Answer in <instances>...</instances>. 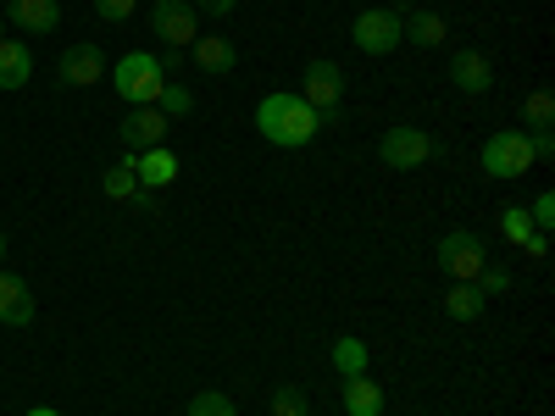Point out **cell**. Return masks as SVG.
Returning <instances> with one entry per match:
<instances>
[{"mask_svg": "<svg viewBox=\"0 0 555 416\" xmlns=\"http://www.w3.org/2000/svg\"><path fill=\"white\" fill-rule=\"evenodd\" d=\"M256 133L278 151H300L322 133V117L295 95V89H272V95H261V106H256Z\"/></svg>", "mask_w": 555, "mask_h": 416, "instance_id": "obj_1", "label": "cell"}, {"mask_svg": "<svg viewBox=\"0 0 555 416\" xmlns=\"http://www.w3.org/2000/svg\"><path fill=\"white\" fill-rule=\"evenodd\" d=\"M106 78H112V89H117L128 106H156L162 89H167V73H162V62L151 51H128Z\"/></svg>", "mask_w": 555, "mask_h": 416, "instance_id": "obj_2", "label": "cell"}, {"mask_svg": "<svg viewBox=\"0 0 555 416\" xmlns=\"http://www.w3.org/2000/svg\"><path fill=\"white\" fill-rule=\"evenodd\" d=\"M439 156V139L423 133L416 122H395L384 139H378V161L395 167V172H411V167H428Z\"/></svg>", "mask_w": 555, "mask_h": 416, "instance_id": "obj_3", "label": "cell"}, {"mask_svg": "<svg viewBox=\"0 0 555 416\" xmlns=\"http://www.w3.org/2000/svg\"><path fill=\"white\" fill-rule=\"evenodd\" d=\"M434 261H439V272L455 277V284H473V277L489 266V250H483V239L473 234V227H450V234L434 245Z\"/></svg>", "mask_w": 555, "mask_h": 416, "instance_id": "obj_4", "label": "cell"}, {"mask_svg": "<svg viewBox=\"0 0 555 416\" xmlns=\"http://www.w3.org/2000/svg\"><path fill=\"white\" fill-rule=\"evenodd\" d=\"M478 167H483L489 178H522V172L533 167V145H528V133H522V128H500V133H489V139H483Z\"/></svg>", "mask_w": 555, "mask_h": 416, "instance_id": "obj_5", "label": "cell"}, {"mask_svg": "<svg viewBox=\"0 0 555 416\" xmlns=\"http://www.w3.org/2000/svg\"><path fill=\"white\" fill-rule=\"evenodd\" d=\"M151 34L162 39V51H190L195 34H201V17L190 0H156L151 6Z\"/></svg>", "mask_w": 555, "mask_h": 416, "instance_id": "obj_6", "label": "cell"}, {"mask_svg": "<svg viewBox=\"0 0 555 416\" xmlns=\"http://www.w3.org/2000/svg\"><path fill=\"white\" fill-rule=\"evenodd\" d=\"M295 95H300L322 122H328V117L345 106V73H339L334 62H311V67L300 73V89H295Z\"/></svg>", "mask_w": 555, "mask_h": 416, "instance_id": "obj_7", "label": "cell"}, {"mask_svg": "<svg viewBox=\"0 0 555 416\" xmlns=\"http://www.w3.org/2000/svg\"><path fill=\"white\" fill-rule=\"evenodd\" d=\"M350 39H356L361 56H389L395 44H400V12H389V6L361 12V17L350 23Z\"/></svg>", "mask_w": 555, "mask_h": 416, "instance_id": "obj_8", "label": "cell"}, {"mask_svg": "<svg viewBox=\"0 0 555 416\" xmlns=\"http://www.w3.org/2000/svg\"><path fill=\"white\" fill-rule=\"evenodd\" d=\"M117 133H122V151H128V156L156 151V145H167V112H162V106H133Z\"/></svg>", "mask_w": 555, "mask_h": 416, "instance_id": "obj_9", "label": "cell"}, {"mask_svg": "<svg viewBox=\"0 0 555 416\" xmlns=\"http://www.w3.org/2000/svg\"><path fill=\"white\" fill-rule=\"evenodd\" d=\"M56 73H62V83H73V89H89V83H101L112 67H106V56H101V44H67L62 51V62H56Z\"/></svg>", "mask_w": 555, "mask_h": 416, "instance_id": "obj_10", "label": "cell"}, {"mask_svg": "<svg viewBox=\"0 0 555 416\" xmlns=\"http://www.w3.org/2000/svg\"><path fill=\"white\" fill-rule=\"evenodd\" d=\"M450 83L461 89V95H489V89H494V67H489V56H478V51H455V56H450Z\"/></svg>", "mask_w": 555, "mask_h": 416, "instance_id": "obj_11", "label": "cell"}, {"mask_svg": "<svg viewBox=\"0 0 555 416\" xmlns=\"http://www.w3.org/2000/svg\"><path fill=\"white\" fill-rule=\"evenodd\" d=\"M128 167H133V178H139V190H167V183L178 178V156H172L167 145L128 156Z\"/></svg>", "mask_w": 555, "mask_h": 416, "instance_id": "obj_12", "label": "cell"}, {"mask_svg": "<svg viewBox=\"0 0 555 416\" xmlns=\"http://www.w3.org/2000/svg\"><path fill=\"white\" fill-rule=\"evenodd\" d=\"M0 322L7 328H28L34 322V295L17 272H0Z\"/></svg>", "mask_w": 555, "mask_h": 416, "instance_id": "obj_13", "label": "cell"}, {"mask_svg": "<svg viewBox=\"0 0 555 416\" xmlns=\"http://www.w3.org/2000/svg\"><path fill=\"white\" fill-rule=\"evenodd\" d=\"M7 17H12L23 34H56L62 6H56V0H7Z\"/></svg>", "mask_w": 555, "mask_h": 416, "instance_id": "obj_14", "label": "cell"}, {"mask_svg": "<svg viewBox=\"0 0 555 416\" xmlns=\"http://www.w3.org/2000/svg\"><path fill=\"white\" fill-rule=\"evenodd\" d=\"M190 56H195V67H201V73H211V78L234 73V62H240V51H234V44H228L222 34H195Z\"/></svg>", "mask_w": 555, "mask_h": 416, "instance_id": "obj_15", "label": "cell"}, {"mask_svg": "<svg viewBox=\"0 0 555 416\" xmlns=\"http://www.w3.org/2000/svg\"><path fill=\"white\" fill-rule=\"evenodd\" d=\"M34 78V51H28V44L23 39H0V89H23Z\"/></svg>", "mask_w": 555, "mask_h": 416, "instance_id": "obj_16", "label": "cell"}, {"mask_svg": "<svg viewBox=\"0 0 555 416\" xmlns=\"http://www.w3.org/2000/svg\"><path fill=\"white\" fill-rule=\"evenodd\" d=\"M400 44H416V51H434V44H444V17H439V12H411V17H400Z\"/></svg>", "mask_w": 555, "mask_h": 416, "instance_id": "obj_17", "label": "cell"}, {"mask_svg": "<svg viewBox=\"0 0 555 416\" xmlns=\"http://www.w3.org/2000/svg\"><path fill=\"white\" fill-rule=\"evenodd\" d=\"M345 411L350 416H384V389L373 378H345Z\"/></svg>", "mask_w": 555, "mask_h": 416, "instance_id": "obj_18", "label": "cell"}, {"mask_svg": "<svg viewBox=\"0 0 555 416\" xmlns=\"http://www.w3.org/2000/svg\"><path fill=\"white\" fill-rule=\"evenodd\" d=\"M483 295H478V284H450V295H444V316H455V322H473V316H483Z\"/></svg>", "mask_w": 555, "mask_h": 416, "instance_id": "obj_19", "label": "cell"}, {"mask_svg": "<svg viewBox=\"0 0 555 416\" xmlns=\"http://www.w3.org/2000/svg\"><path fill=\"white\" fill-rule=\"evenodd\" d=\"M366 361H373V355H366V344H361V339H350V334H345V339L334 344V373H339V378H361V373H366Z\"/></svg>", "mask_w": 555, "mask_h": 416, "instance_id": "obj_20", "label": "cell"}, {"mask_svg": "<svg viewBox=\"0 0 555 416\" xmlns=\"http://www.w3.org/2000/svg\"><path fill=\"white\" fill-rule=\"evenodd\" d=\"M500 234L512 239V245H528L539 227H533V217H528V206H500Z\"/></svg>", "mask_w": 555, "mask_h": 416, "instance_id": "obj_21", "label": "cell"}, {"mask_svg": "<svg viewBox=\"0 0 555 416\" xmlns=\"http://www.w3.org/2000/svg\"><path fill=\"white\" fill-rule=\"evenodd\" d=\"M522 122H528V128H555V95H550V89H528Z\"/></svg>", "mask_w": 555, "mask_h": 416, "instance_id": "obj_22", "label": "cell"}, {"mask_svg": "<svg viewBox=\"0 0 555 416\" xmlns=\"http://www.w3.org/2000/svg\"><path fill=\"white\" fill-rule=\"evenodd\" d=\"M101 190H106V200H133V195H139V178H133L128 156H122V167H112V172L101 178Z\"/></svg>", "mask_w": 555, "mask_h": 416, "instance_id": "obj_23", "label": "cell"}, {"mask_svg": "<svg viewBox=\"0 0 555 416\" xmlns=\"http://www.w3.org/2000/svg\"><path fill=\"white\" fill-rule=\"evenodd\" d=\"M183 416H240V411H234V400H228L222 389H201Z\"/></svg>", "mask_w": 555, "mask_h": 416, "instance_id": "obj_24", "label": "cell"}, {"mask_svg": "<svg viewBox=\"0 0 555 416\" xmlns=\"http://www.w3.org/2000/svg\"><path fill=\"white\" fill-rule=\"evenodd\" d=\"M306 411H311L306 389H295V384H284V389H272V416H306Z\"/></svg>", "mask_w": 555, "mask_h": 416, "instance_id": "obj_25", "label": "cell"}, {"mask_svg": "<svg viewBox=\"0 0 555 416\" xmlns=\"http://www.w3.org/2000/svg\"><path fill=\"white\" fill-rule=\"evenodd\" d=\"M156 106H162L167 117H190V112H195V95H190V89H183V83H167Z\"/></svg>", "mask_w": 555, "mask_h": 416, "instance_id": "obj_26", "label": "cell"}, {"mask_svg": "<svg viewBox=\"0 0 555 416\" xmlns=\"http://www.w3.org/2000/svg\"><path fill=\"white\" fill-rule=\"evenodd\" d=\"M473 284H478V295L489 300V295H505V289H512V272H505V266H483Z\"/></svg>", "mask_w": 555, "mask_h": 416, "instance_id": "obj_27", "label": "cell"}, {"mask_svg": "<svg viewBox=\"0 0 555 416\" xmlns=\"http://www.w3.org/2000/svg\"><path fill=\"white\" fill-rule=\"evenodd\" d=\"M528 217H533V227H539V234H550V227H555V195L544 190V195L528 206Z\"/></svg>", "mask_w": 555, "mask_h": 416, "instance_id": "obj_28", "label": "cell"}, {"mask_svg": "<svg viewBox=\"0 0 555 416\" xmlns=\"http://www.w3.org/2000/svg\"><path fill=\"white\" fill-rule=\"evenodd\" d=\"M133 6H139V0H95V12H101L106 23H128Z\"/></svg>", "mask_w": 555, "mask_h": 416, "instance_id": "obj_29", "label": "cell"}, {"mask_svg": "<svg viewBox=\"0 0 555 416\" xmlns=\"http://www.w3.org/2000/svg\"><path fill=\"white\" fill-rule=\"evenodd\" d=\"M528 145H533V161H555V133L550 128H533Z\"/></svg>", "mask_w": 555, "mask_h": 416, "instance_id": "obj_30", "label": "cell"}, {"mask_svg": "<svg viewBox=\"0 0 555 416\" xmlns=\"http://www.w3.org/2000/svg\"><path fill=\"white\" fill-rule=\"evenodd\" d=\"M190 6H195V17H228L240 0H190Z\"/></svg>", "mask_w": 555, "mask_h": 416, "instance_id": "obj_31", "label": "cell"}, {"mask_svg": "<svg viewBox=\"0 0 555 416\" xmlns=\"http://www.w3.org/2000/svg\"><path fill=\"white\" fill-rule=\"evenodd\" d=\"M522 250H528V261H550V234H533Z\"/></svg>", "mask_w": 555, "mask_h": 416, "instance_id": "obj_32", "label": "cell"}, {"mask_svg": "<svg viewBox=\"0 0 555 416\" xmlns=\"http://www.w3.org/2000/svg\"><path fill=\"white\" fill-rule=\"evenodd\" d=\"M28 416H62V411H51V405H34Z\"/></svg>", "mask_w": 555, "mask_h": 416, "instance_id": "obj_33", "label": "cell"}, {"mask_svg": "<svg viewBox=\"0 0 555 416\" xmlns=\"http://www.w3.org/2000/svg\"><path fill=\"white\" fill-rule=\"evenodd\" d=\"M0 261H7V234H0Z\"/></svg>", "mask_w": 555, "mask_h": 416, "instance_id": "obj_34", "label": "cell"}, {"mask_svg": "<svg viewBox=\"0 0 555 416\" xmlns=\"http://www.w3.org/2000/svg\"><path fill=\"white\" fill-rule=\"evenodd\" d=\"M0 39H7V17H0Z\"/></svg>", "mask_w": 555, "mask_h": 416, "instance_id": "obj_35", "label": "cell"}]
</instances>
